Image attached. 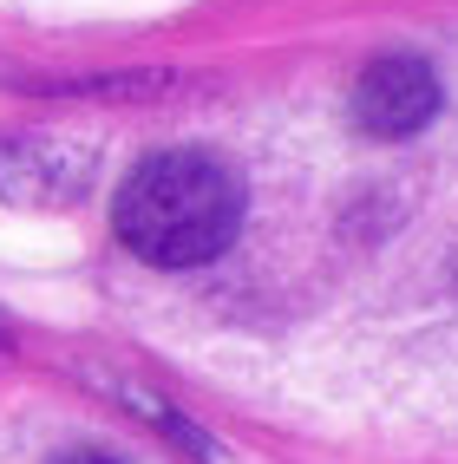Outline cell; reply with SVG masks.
Instances as JSON below:
<instances>
[{
    "label": "cell",
    "mask_w": 458,
    "mask_h": 464,
    "mask_svg": "<svg viewBox=\"0 0 458 464\" xmlns=\"http://www.w3.org/2000/svg\"><path fill=\"white\" fill-rule=\"evenodd\" d=\"M59 464H125V458H112V451H66Z\"/></svg>",
    "instance_id": "cell-4"
},
{
    "label": "cell",
    "mask_w": 458,
    "mask_h": 464,
    "mask_svg": "<svg viewBox=\"0 0 458 464\" xmlns=\"http://www.w3.org/2000/svg\"><path fill=\"white\" fill-rule=\"evenodd\" d=\"M439 72L419 53H380L354 79V125L366 138H419L439 118Z\"/></svg>",
    "instance_id": "cell-2"
},
{
    "label": "cell",
    "mask_w": 458,
    "mask_h": 464,
    "mask_svg": "<svg viewBox=\"0 0 458 464\" xmlns=\"http://www.w3.org/2000/svg\"><path fill=\"white\" fill-rule=\"evenodd\" d=\"M79 177H85V158H46V150H26V144H14V150H0V190L7 197H34V183H46V203H73L79 197Z\"/></svg>",
    "instance_id": "cell-3"
},
{
    "label": "cell",
    "mask_w": 458,
    "mask_h": 464,
    "mask_svg": "<svg viewBox=\"0 0 458 464\" xmlns=\"http://www.w3.org/2000/svg\"><path fill=\"white\" fill-rule=\"evenodd\" d=\"M118 242L151 268H203L242 229V177L210 150H151L118 183Z\"/></svg>",
    "instance_id": "cell-1"
}]
</instances>
